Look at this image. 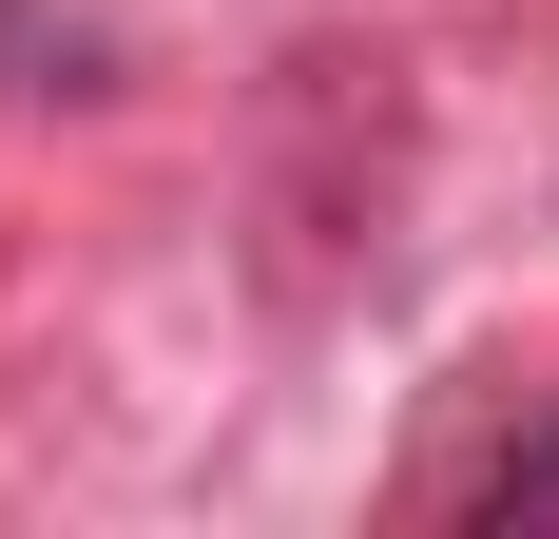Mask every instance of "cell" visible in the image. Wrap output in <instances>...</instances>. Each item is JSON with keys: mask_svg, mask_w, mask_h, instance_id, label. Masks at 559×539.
Here are the masks:
<instances>
[{"mask_svg": "<svg viewBox=\"0 0 559 539\" xmlns=\"http://www.w3.org/2000/svg\"><path fill=\"white\" fill-rule=\"evenodd\" d=\"M78 77H97V39L39 20V0H0V97H78Z\"/></svg>", "mask_w": 559, "mask_h": 539, "instance_id": "obj_2", "label": "cell"}, {"mask_svg": "<svg viewBox=\"0 0 559 539\" xmlns=\"http://www.w3.org/2000/svg\"><path fill=\"white\" fill-rule=\"evenodd\" d=\"M444 520H559V424H521V443H483V463H444Z\"/></svg>", "mask_w": 559, "mask_h": 539, "instance_id": "obj_1", "label": "cell"}]
</instances>
